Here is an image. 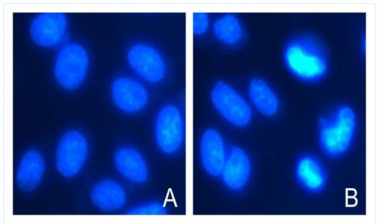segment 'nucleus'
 <instances>
[{"mask_svg": "<svg viewBox=\"0 0 379 224\" xmlns=\"http://www.w3.org/2000/svg\"><path fill=\"white\" fill-rule=\"evenodd\" d=\"M282 57L288 72L302 82L317 83L327 74V54L311 35H300L290 39L284 46Z\"/></svg>", "mask_w": 379, "mask_h": 224, "instance_id": "nucleus-1", "label": "nucleus"}, {"mask_svg": "<svg viewBox=\"0 0 379 224\" xmlns=\"http://www.w3.org/2000/svg\"><path fill=\"white\" fill-rule=\"evenodd\" d=\"M356 130L355 111L350 106H340L330 115L322 117L318 120V141L320 148L329 157H340L350 150Z\"/></svg>", "mask_w": 379, "mask_h": 224, "instance_id": "nucleus-2", "label": "nucleus"}, {"mask_svg": "<svg viewBox=\"0 0 379 224\" xmlns=\"http://www.w3.org/2000/svg\"><path fill=\"white\" fill-rule=\"evenodd\" d=\"M89 155L88 141L78 129H69L59 138L54 153V166L65 179L77 177L84 170Z\"/></svg>", "mask_w": 379, "mask_h": 224, "instance_id": "nucleus-3", "label": "nucleus"}, {"mask_svg": "<svg viewBox=\"0 0 379 224\" xmlns=\"http://www.w3.org/2000/svg\"><path fill=\"white\" fill-rule=\"evenodd\" d=\"M88 69L89 57L86 49L77 43H68L57 54L53 74L62 88L75 90L84 83Z\"/></svg>", "mask_w": 379, "mask_h": 224, "instance_id": "nucleus-4", "label": "nucleus"}, {"mask_svg": "<svg viewBox=\"0 0 379 224\" xmlns=\"http://www.w3.org/2000/svg\"><path fill=\"white\" fill-rule=\"evenodd\" d=\"M153 131L156 145L162 152H178L184 139V120L179 108L173 104L162 106L156 115Z\"/></svg>", "mask_w": 379, "mask_h": 224, "instance_id": "nucleus-5", "label": "nucleus"}, {"mask_svg": "<svg viewBox=\"0 0 379 224\" xmlns=\"http://www.w3.org/2000/svg\"><path fill=\"white\" fill-rule=\"evenodd\" d=\"M210 98L220 115L238 127H246L252 120V111L243 96L225 81H218L213 86Z\"/></svg>", "mask_w": 379, "mask_h": 224, "instance_id": "nucleus-6", "label": "nucleus"}, {"mask_svg": "<svg viewBox=\"0 0 379 224\" xmlns=\"http://www.w3.org/2000/svg\"><path fill=\"white\" fill-rule=\"evenodd\" d=\"M127 63L133 72L150 83H160L166 75V63L155 47L143 42L132 45L127 52Z\"/></svg>", "mask_w": 379, "mask_h": 224, "instance_id": "nucleus-7", "label": "nucleus"}, {"mask_svg": "<svg viewBox=\"0 0 379 224\" xmlns=\"http://www.w3.org/2000/svg\"><path fill=\"white\" fill-rule=\"evenodd\" d=\"M110 95L115 106L128 114L141 111L149 101L145 86L140 81L126 76L118 77L112 81Z\"/></svg>", "mask_w": 379, "mask_h": 224, "instance_id": "nucleus-8", "label": "nucleus"}, {"mask_svg": "<svg viewBox=\"0 0 379 224\" xmlns=\"http://www.w3.org/2000/svg\"><path fill=\"white\" fill-rule=\"evenodd\" d=\"M67 29L68 19L63 13H45L33 19L29 31L35 43L49 48L64 41Z\"/></svg>", "mask_w": 379, "mask_h": 224, "instance_id": "nucleus-9", "label": "nucleus"}, {"mask_svg": "<svg viewBox=\"0 0 379 224\" xmlns=\"http://www.w3.org/2000/svg\"><path fill=\"white\" fill-rule=\"evenodd\" d=\"M252 174V162L247 152L239 146L229 149L219 177L231 191H240L248 184Z\"/></svg>", "mask_w": 379, "mask_h": 224, "instance_id": "nucleus-10", "label": "nucleus"}, {"mask_svg": "<svg viewBox=\"0 0 379 224\" xmlns=\"http://www.w3.org/2000/svg\"><path fill=\"white\" fill-rule=\"evenodd\" d=\"M113 161L118 174L130 183L142 184L149 178V166L145 157L132 146L125 145L118 148Z\"/></svg>", "mask_w": 379, "mask_h": 224, "instance_id": "nucleus-11", "label": "nucleus"}, {"mask_svg": "<svg viewBox=\"0 0 379 224\" xmlns=\"http://www.w3.org/2000/svg\"><path fill=\"white\" fill-rule=\"evenodd\" d=\"M46 172V162L42 153L36 149L26 150L21 157L15 173L17 187L25 192L38 188Z\"/></svg>", "mask_w": 379, "mask_h": 224, "instance_id": "nucleus-12", "label": "nucleus"}, {"mask_svg": "<svg viewBox=\"0 0 379 224\" xmlns=\"http://www.w3.org/2000/svg\"><path fill=\"white\" fill-rule=\"evenodd\" d=\"M199 152L206 172L211 176L219 177L229 152L220 133L215 129H206L201 138Z\"/></svg>", "mask_w": 379, "mask_h": 224, "instance_id": "nucleus-13", "label": "nucleus"}, {"mask_svg": "<svg viewBox=\"0 0 379 224\" xmlns=\"http://www.w3.org/2000/svg\"><path fill=\"white\" fill-rule=\"evenodd\" d=\"M93 205L100 211L113 212L122 209L127 202V192L123 186L111 178L97 181L89 193Z\"/></svg>", "mask_w": 379, "mask_h": 224, "instance_id": "nucleus-14", "label": "nucleus"}, {"mask_svg": "<svg viewBox=\"0 0 379 224\" xmlns=\"http://www.w3.org/2000/svg\"><path fill=\"white\" fill-rule=\"evenodd\" d=\"M297 182L307 192L318 193L326 186L327 173L321 161L311 154L300 157L295 166Z\"/></svg>", "mask_w": 379, "mask_h": 224, "instance_id": "nucleus-15", "label": "nucleus"}, {"mask_svg": "<svg viewBox=\"0 0 379 224\" xmlns=\"http://www.w3.org/2000/svg\"><path fill=\"white\" fill-rule=\"evenodd\" d=\"M249 99L256 109L266 117L274 116L279 107V98L272 87L263 79H252L249 84Z\"/></svg>", "mask_w": 379, "mask_h": 224, "instance_id": "nucleus-16", "label": "nucleus"}, {"mask_svg": "<svg viewBox=\"0 0 379 224\" xmlns=\"http://www.w3.org/2000/svg\"><path fill=\"white\" fill-rule=\"evenodd\" d=\"M213 33L220 42L226 45H234L242 40L244 31L237 17L232 14H226L215 21Z\"/></svg>", "mask_w": 379, "mask_h": 224, "instance_id": "nucleus-17", "label": "nucleus"}, {"mask_svg": "<svg viewBox=\"0 0 379 224\" xmlns=\"http://www.w3.org/2000/svg\"><path fill=\"white\" fill-rule=\"evenodd\" d=\"M165 207L156 201L146 202L131 207L127 211L129 215H164Z\"/></svg>", "mask_w": 379, "mask_h": 224, "instance_id": "nucleus-18", "label": "nucleus"}, {"mask_svg": "<svg viewBox=\"0 0 379 224\" xmlns=\"http://www.w3.org/2000/svg\"><path fill=\"white\" fill-rule=\"evenodd\" d=\"M209 26V17L206 13H195L193 14V32L194 35L203 34Z\"/></svg>", "mask_w": 379, "mask_h": 224, "instance_id": "nucleus-19", "label": "nucleus"}]
</instances>
